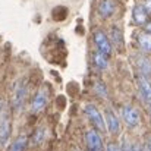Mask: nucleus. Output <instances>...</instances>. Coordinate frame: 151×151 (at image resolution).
Here are the masks:
<instances>
[{
    "label": "nucleus",
    "mask_w": 151,
    "mask_h": 151,
    "mask_svg": "<svg viewBox=\"0 0 151 151\" xmlns=\"http://www.w3.org/2000/svg\"><path fill=\"white\" fill-rule=\"evenodd\" d=\"M84 111H85L88 120L91 122V125H93L97 131L104 132V131L107 129V126H106V120H104L103 114L100 113V110L97 109V106H94V104L90 103V104H87V106L84 107Z\"/></svg>",
    "instance_id": "1"
},
{
    "label": "nucleus",
    "mask_w": 151,
    "mask_h": 151,
    "mask_svg": "<svg viewBox=\"0 0 151 151\" xmlns=\"http://www.w3.org/2000/svg\"><path fill=\"white\" fill-rule=\"evenodd\" d=\"M93 40H94V44L97 47V50L101 51L103 54L106 56H110L111 51H113V44L110 41V38L103 32V31H94V35H93Z\"/></svg>",
    "instance_id": "2"
},
{
    "label": "nucleus",
    "mask_w": 151,
    "mask_h": 151,
    "mask_svg": "<svg viewBox=\"0 0 151 151\" xmlns=\"http://www.w3.org/2000/svg\"><path fill=\"white\" fill-rule=\"evenodd\" d=\"M10 116L6 109L0 111V145H6L10 138Z\"/></svg>",
    "instance_id": "3"
},
{
    "label": "nucleus",
    "mask_w": 151,
    "mask_h": 151,
    "mask_svg": "<svg viewBox=\"0 0 151 151\" xmlns=\"http://www.w3.org/2000/svg\"><path fill=\"white\" fill-rule=\"evenodd\" d=\"M49 103V90L47 87H43L40 88L35 96L32 97V101H31V111L32 113H40Z\"/></svg>",
    "instance_id": "4"
},
{
    "label": "nucleus",
    "mask_w": 151,
    "mask_h": 151,
    "mask_svg": "<svg viewBox=\"0 0 151 151\" xmlns=\"http://www.w3.org/2000/svg\"><path fill=\"white\" fill-rule=\"evenodd\" d=\"M27 94H28V87H27V82L25 81H21L15 85V91H13V100H12V106L15 110H21L25 99H27Z\"/></svg>",
    "instance_id": "5"
},
{
    "label": "nucleus",
    "mask_w": 151,
    "mask_h": 151,
    "mask_svg": "<svg viewBox=\"0 0 151 151\" xmlns=\"http://www.w3.org/2000/svg\"><path fill=\"white\" fill-rule=\"evenodd\" d=\"M122 117L125 120V123L129 126V128H137L139 123H141V116H139V111L132 107V106H123L122 107Z\"/></svg>",
    "instance_id": "6"
},
{
    "label": "nucleus",
    "mask_w": 151,
    "mask_h": 151,
    "mask_svg": "<svg viewBox=\"0 0 151 151\" xmlns=\"http://www.w3.org/2000/svg\"><path fill=\"white\" fill-rule=\"evenodd\" d=\"M85 144L88 151H103V138L96 128L85 134Z\"/></svg>",
    "instance_id": "7"
},
{
    "label": "nucleus",
    "mask_w": 151,
    "mask_h": 151,
    "mask_svg": "<svg viewBox=\"0 0 151 151\" xmlns=\"http://www.w3.org/2000/svg\"><path fill=\"white\" fill-rule=\"evenodd\" d=\"M104 120H106L107 131H109L111 135H117V134L120 132V122H119L116 113H114L111 109H106V110H104Z\"/></svg>",
    "instance_id": "8"
},
{
    "label": "nucleus",
    "mask_w": 151,
    "mask_h": 151,
    "mask_svg": "<svg viewBox=\"0 0 151 151\" xmlns=\"http://www.w3.org/2000/svg\"><path fill=\"white\" fill-rule=\"evenodd\" d=\"M137 85H138V91L142 97V100L151 103V82L150 78L144 76V75H138V79H137Z\"/></svg>",
    "instance_id": "9"
},
{
    "label": "nucleus",
    "mask_w": 151,
    "mask_h": 151,
    "mask_svg": "<svg viewBox=\"0 0 151 151\" xmlns=\"http://www.w3.org/2000/svg\"><path fill=\"white\" fill-rule=\"evenodd\" d=\"M134 62H135V66H137V69H138V72L141 75H144L147 78H151V59L150 57H147L144 54H137L135 59H134Z\"/></svg>",
    "instance_id": "10"
},
{
    "label": "nucleus",
    "mask_w": 151,
    "mask_h": 151,
    "mask_svg": "<svg viewBox=\"0 0 151 151\" xmlns=\"http://www.w3.org/2000/svg\"><path fill=\"white\" fill-rule=\"evenodd\" d=\"M148 16H150V13L147 12L144 4H137L132 9V21L137 25H145L148 22Z\"/></svg>",
    "instance_id": "11"
},
{
    "label": "nucleus",
    "mask_w": 151,
    "mask_h": 151,
    "mask_svg": "<svg viewBox=\"0 0 151 151\" xmlns=\"http://www.w3.org/2000/svg\"><path fill=\"white\" fill-rule=\"evenodd\" d=\"M99 15L103 19H109L116 12V1L114 0H101L99 3Z\"/></svg>",
    "instance_id": "12"
},
{
    "label": "nucleus",
    "mask_w": 151,
    "mask_h": 151,
    "mask_svg": "<svg viewBox=\"0 0 151 151\" xmlns=\"http://www.w3.org/2000/svg\"><path fill=\"white\" fill-rule=\"evenodd\" d=\"M110 41L111 44L117 49V50H122L123 49V35H122V29L116 25H113L110 28Z\"/></svg>",
    "instance_id": "13"
},
{
    "label": "nucleus",
    "mask_w": 151,
    "mask_h": 151,
    "mask_svg": "<svg viewBox=\"0 0 151 151\" xmlns=\"http://www.w3.org/2000/svg\"><path fill=\"white\" fill-rule=\"evenodd\" d=\"M137 44L144 53H151V34L147 31L139 32L137 37Z\"/></svg>",
    "instance_id": "14"
},
{
    "label": "nucleus",
    "mask_w": 151,
    "mask_h": 151,
    "mask_svg": "<svg viewBox=\"0 0 151 151\" xmlns=\"http://www.w3.org/2000/svg\"><path fill=\"white\" fill-rule=\"evenodd\" d=\"M93 62H94V66L99 69V70H106L109 68V56L103 54L101 51H94L93 53Z\"/></svg>",
    "instance_id": "15"
},
{
    "label": "nucleus",
    "mask_w": 151,
    "mask_h": 151,
    "mask_svg": "<svg viewBox=\"0 0 151 151\" xmlns=\"http://www.w3.org/2000/svg\"><path fill=\"white\" fill-rule=\"evenodd\" d=\"M27 137L25 135H19L15 141H13V144L10 145V148L9 151H24L27 148Z\"/></svg>",
    "instance_id": "16"
},
{
    "label": "nucleus",
    "mask_w": 151,
    "mask_h": 151,
    "mask_svg": "<svg viewBox=\"0 0 151 151\" xmlns=\"http://www.w3.org/2000/svg\"><path fill=\"white\" fill-rule=\"evenodd\" d=\"M94 91H96V94L101 97V99H106L107 97V88H106V85L103 84V82H96V85H94Z\"/></svg>",
    "instance_id": "17"
},
{
    "label": "nucleus",
    "mask_w": 151,
    "mask_h": 151,
    "mask_svg": "<svg viewBox=\"0 0 151 151\" xmlns=\"http://www.w3.org/2000/svg\"><path fill=\"white\" fill-rule=\"evenodd\" d=\"M43 137H44V128H40V132L37 131L35 135H34V142L35 144H40L43 141Z\"/></svg>",
    "instance_id": "18"
},
{
    "label": "nucleus",
    "mask_w": 151,
    "mask_h": 151,
    "mask_svg": "<svg viewBox=\"0 0 151 151\" xmlns=\"http://www.w3.org/2000/svg\"><path fill=\"white\" fill-rule=\"evenodd\" d=\"M106 151H122V147L116 142H109L106 147Z\"/></svg>",
    "instance_id": "19"
},
{
    "label": "nucleus",
    "mask_w": 151,
    "mask_h": 151,
    "mask_svg": "<svg viewBox=\"0 0 151 151\" xmlns=\"http://www.w3.org/2000/svg\"><path fill=\"white\" fill-rule=\"evenodd\" d=\"M144 6H145L147 12L151 15V0H145V1H144Z\"/></svg>",
    "instance_id": "20"
},
{
    "label": "nucleus",
    "mask_w": 151,
    "mask_h": 151,
    "mask_svg": "<svg viewBox=\"0 0 151 151\" xmlns=\"http://www.w3.org/2000/svg\"><path fill=\"white\" fill-rule=\"evenodd\" d=\"M131 151H142V148H141L139 144H132L131 145Z\"/></svg>",
    "instance_id": "21"
},
{
    "label": "nucleus",
    "mask_w": 151,
    "mask_h": 151,
    "mask_svg": "<svg viewBox=\"0 0 151 151\" xmlns=\"http://www.w3.org/2000/svg\"><path fill=\"white\" fill-rule=\"evenodd\" d=\"M144 29H145L147 32H150V34H151V19L147 22V24H145V25H144Z\"/></svg>",
    "instance_id": "22"
},
{
    "label": "nucleus",
    "mask_w": 151,
    "mask_h": 151,
    "mask_svg": "<svg viewBox=\"0 0 151 151\" xmlns=\"http://www.w3.org/2000/svg\"><path fill=\"white\" fill-rule=\"evenodd\" d=\"M145 151H151V137L147 139V144H145Z\"/></svg>",
    "instance_id": "23"
},
{
    "label": "nucleus",
    "mask_w": 151,
    "mask_h": 151,
    "mask_svg": "<svg viewBox=\"0 0 151 151\" xmlns=\"http://www.w3.org/2000/svg\"><path fill=\"white\" fill-rule=\"evenodd\" d=\"M150 116H151V103H150Z\"/></svg>",
    "instance_id": "24"
},
{
    "label": "nucleus",
    "mask_w": 151,
    "mask_h": 151,
    "mask_svg": "<svg viewBox=\"0 0 151 151\" xmlns=\"http://www.w3.org/2000/svg\"><path fill=\"white\" fill-rule=\"evenodd\" d=\"M0 110H1V103H0Z\"/></svg>",
    "instance_id": "25"
},
{
    "label": "nucleus",
    "mask_w": 151,
    "mask_h": 151,
    "mask_svg": "<svg viewBox=\"0 0 151 151\" xmlns=\"http://www.w3.org/2000/svg\"><path fill=\"white\" fill-rule=\"evenodd\" d=\"M75 151H79V150H75Z\"/></svg>",
    "instance_id": "26"
}]
</instances>
